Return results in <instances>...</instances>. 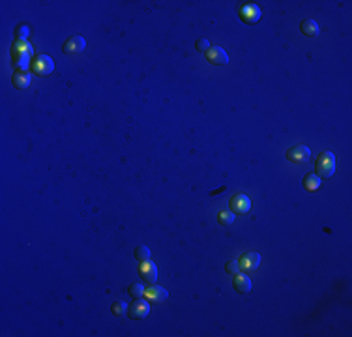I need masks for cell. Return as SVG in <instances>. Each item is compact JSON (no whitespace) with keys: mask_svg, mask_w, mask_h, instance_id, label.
I'll list each match as a JSON object with an SVG mask.
<instances>
[{"mask_svg":"<svg viewBox=\"0 0 352 337\" xmlns=\"http://www.w3.org/2000/svg\"><path fill=\"white\" fill-rule=\"evenodd\" d=\"M300 30H302V34H304V36H307V38H315V36H319V23H317L315 19L302 21Z\"/></svg>","mask_w":352,"mask_h":337,"instance_id":"obj_15","label":"cell"},{"mask_svg":"<svg viewBox=\"0 0 352 337\" xmlns=\"http://www.w3.org/2000/svg\"><path fill=\"white\" fill-rule=\"evenodd\" d=\"M234 289H236L240 294L251 292V289H253L251 279L247 278L246 274H234Z\"/></svg>","mask_w":352,"mask_h":337,"instance_id":"obj_13","label":"cell"},{"mask_svg":"<svg viewBox=\"0 0 352 337\" xmlns=\"http://www.w3.org/2000/svg\"><path fill=\"white\" fill-rule=\"evenodd\" d=\"M145 296L148 298V302H158V304H161V302H165L167 298H169V292H167V289H163V287L154 285V287H150V289L145 291Z\"/></svg>","mask_w":352,"mask_h":337,"instance_id":"obj_12","label":"cell"},{"mask_svg":"<svg viewBox=\"0 0 352 337\" xmlns=\"http://www.w3.org/2000/svg\"><path fill=\"white\" fill-rule=\"evenodd\" d=\"M240 17L244 23L247 25H253V23H257L260 19V8L257 4H251V2H247L244 6L240 8Z\"/></svg>","mask_w":352,"mask_h":337,"instance_id":"obj_5","label":"cell"},{"mask_svg":"<svg viewBox=\"0 0 352 337\" xmlns=\"http://www.w3.org/2000/svg\"><path fill=\"white\" fill-rule=\"evenodd\" d=\"M231 208H233L234 214H247L251 208V198L244 193H238L231 198Z\"/></svg>","mask_w":352,"mask_h":337,"instance_id":"obj_6","label":"cell"},{"mask_svg":"<svg viewBox=\"0 0 352 337\" xmlns=\"http://www.w3.org/2000/svg\"><path fill=\"white\" fill-rule=\"evenodd\" d=\"M218 221L223 227H231L234 223V212H220L218 214Z\"/></svg>","mask_w":352,"mask_h":337,"instance_id":"obj_18","label":"cell"},{"mask_svg":"<svg viewBox=\"0 0 352 337\" xmlns=\"http://www.w3.org/2000/svg\"><path fill=\"white\" fill-rule=\"evenodd\" d=\"M140 278L145 279L147 283L154 285L156 281H158V266L154 264V262H150V260H147V262H140Z\"/></svg>","mask_w":352,"mask_h":337,"instance_id":"obj_10","label":"cell"},{"mask_svg":"<svg viewBox=\"0 0 352 337\" xmlns=\"http://www.w3.org/2000/svg\"><path fill=\"white\" fill-rule=\"evenodd\" d=\"M145 291H147V289L140 283H133L131 287H129V294H131L133 298H143L145 296Z\"/></svg>","mask_w":352,"mask_h":337,"instance_id":"obj_19","label":"cell"},{"mask_svg":"<svg viewBox=\"0 0 352 337\" xmlns=\"http://www.w3.org/2000/svg\"><path fill=\"white\" fill-rule=\"evenodd\" d=\"M195 49H197V51H200V53H206V51L210 49V41L206 40V38H200V40L195 43Z\"/></svg>","mask_w":352,"mask_h":337,"instance_id":"obj_23","label":"cell"},{"mask_svg":"<svg viewBox=\"0 0 352 337\" xmlns=\"http://www.w3.org/2000/svg\"><path fill=\"white\" fill-rule=\"evenodd\" d=\"M133 255H135V258H137L139 262H147L148 258H150V249H148L147 245H137Z\"/></svg>","mask_w":352,"mask_h":337,"instance_id":"obj_17","label":"cell"},{"mask_svg":"<svg viewBox=\"0 0 352 337\" xmlns=\"http://www.w3.org/2000/svg\"><path fill=\"white\" fill-rule=\"evenodd\" d=\"M206 58L210 64L214 66H223L229 62V54L225 53V49H221V47H210L208 51H206Z\"/></svg>","mask_w":352,"mask_h":337,"instance_id":"obj_7","label":"cell"},{"mask_svg":"<svg viewBox=\"0 0 352 337\" xmlns=\"http://www.w3.org/2000/svg\"><path fill=\"white\" fill-rule=\"evenodd\" d=\"M15 34H17V41H27L28 34H30V28H28L27 25H21V27H17Z\"/></svg>","mask_w":352,"mask_h":337,"instance_id":"obj_20","label":"cell"},{"mask_svg":"<svg viewBox=\"0 0 352 337\" xmlns=\"http://www.w3.org/2000/svg\"><path fill=\"white\" fill-rule=\"evenodd\" d=\"M287 159L293 161V163H307L311 159V150L306 145H296L293 148H289Z\"/></svg>","mask_w":352,"mask_h":337,"instance_id":"obj_3","label":"cell"},{"mask_svg":"<svg viewBox=\"0 0 352 337\" xmlns=\"http://www.w3.org/2000/svg\"><path fill=\"white\" fill-rule=\"evenodd\" d=\"M85 47H87V41H85L83 36H72L69 40H66V43L62 47V51H64V54H75V53H81Z\"/></svg>","mask_w":352,"mask_h":337,"instance_id":"obj_9","label":"cell"},{"mask_svg":"<svg viewBox=\"0 0 352 337\" xmlns=\"http://www.w3.org/2000/svg\"><path fill=\"white\" fill-rule=\"evenodd\" d=\"M260 264V255L259 253H246L244 257L240 258V270L244 272H253L257 270Z\"/></svg>","mask_w":352,"mask_h":337,"instance_id":"obj_11","label":"cell"},{"mask_svg":"<svg viewBox=\"0 0 352 337\" xmlns=\"http://www.w3.org/2000/svg\"><path fill=\"white\" fill-rule=\"evenodd\" d=\"M12 83H14L17 88L25 90V88H28V86H30V83H32V77H30V73L25 72V70H17V72L12 75Z\"/></svg>","mask_w":352,"mask_h":337,"instance_id":"obj_14","label":"cell"},{"mask_svg":"<svg viewBox=\"0 0 352 337\" xmlns=\"http://www.w3.org/2000/svg\"><path fill=\"white\" fill-rule=\"evenodd\" d=\"M32 70L36 75H49V73L54 70V64L51 56H47V54H40V56H36V60L32 62Z\"/></svg>","mask_w":352,"mask_h":337,"instance_id":"obj_4","label":"cell"},{"mask_svg":"<svg viewBox=\"0 0 352 337\" xmlns=\"http://www.w3.org/2000/svg\"><path fill=\"white\" fill-rule=\"evenodd\" d=\"M315 169H317V176H320V178L333 176V172H335V156L332 152L320 154L317 163H315Z\"/></svg>","mask_w":352,"mask_h":337,"instance_id":"obj_2","label":"cell"},{"mask_svg":"<svg viewBox=\"0 0 352 337\" xmlns=\"http://www.w3.org/2000/svg\"><path fill=\"white\" fill-rule=\"evenodd\" d=\"M30 56H32V47L27 41H15L14 49H12V62L17 70H25L27 72L30 66Z\"/></svg>","mask_w":352,"mask_h":337,"instance_id":"obj_1","label":"cell"},{"mask_svg":"<svg viewBox=\"0 0 352 337\" xmlns=\"http://www.w3.org/2000/svg\"><path fill=\"white\" fill-rule=\"evenodd\" d=\"M126 309H127V305L124 304V302H114L113 307H111V311H113L114 315H118V317L126 315Z\"/></svg>","mask_w":352,"mask_h":337,"instance_id":"obj_21","label":"cell"},{"mask_svg":"<svg viewBox=\"0 0 352 337\" xmlns=\"http://www.w3.org/2000/svg\"><path fill=\"white\" fill-rule=\"evenodd\" d=\"M148 313H150V304H148V298L147 300H143V298H137V302L131 305V309H129V317L135 318V320H140V318L148 317Z\"/></svg>","mask_w":352,"mask_h":337,"instance_id":"obj_8","label":"cell"},{"mask_svg":"<svg viewBox=\"0 0 352 337\" xmlns=\"http://www.w3.org/2000/svg\"><path fill=\"white\" fill-rule=\"evenodd\" d=\"M304 187H306L307 191H317L320 187V176L313 174V172L306 174V178H304Z\"/></svg>","mask_w":352,"mask_h":337,"instance_id":"obj_16","label":"cell"},{"mask_svg":"<svg viewBox=\"0 0 352 337\" xmlns=\"http://www.w3.org/2000/svg\"><path fill=\"white\" fill-rule=\"evenodd\" d=\"M225 270H227V274H238L240 272V262H236V260H229L225 264Z\"/></svg>","mask_w":352,"mask_h":337,"instance_id":"obj_22","label":"cell"}]
</instances>
